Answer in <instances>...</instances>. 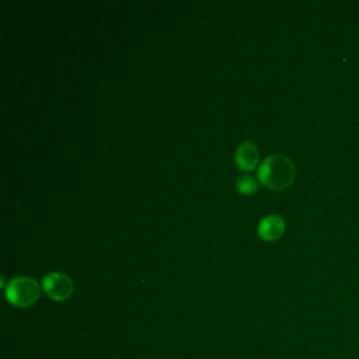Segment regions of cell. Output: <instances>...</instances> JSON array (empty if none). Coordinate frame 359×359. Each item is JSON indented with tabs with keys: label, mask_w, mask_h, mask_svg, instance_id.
Instances as JSON below:
<instances>
[{
	"label": "cell",
	"mask_w": 359,
	"mask_h": 359,
	"mask_svg": "<svg viewBox=\"0 0 359 359\" xmlns=\"http://www.w3.org/2000/svg\"><path fill=\"white\" fill-rule=\"evenodd\" d=\"M297 167L285 154H271L266 157L258 167L257 177L267 188L282 191L295 180Z\"/></svg>",
	"instance_id": "cell-1"
},
{
	"label": "cell",
	"mask_w": 359,
	"mask_h": 359,
	"mask_svg": "<svg viewBox=\"0 0 359 359\" xmlns=\"http://www.w3.org/2000/svg\"><path fill=\"white\" fill-rule=\"evenodd\" d=\"M5 295L10 305L25 309L38 302L41 288L36 279L30 277H17L9 282Z\"/></svg>",
	"instance_id": "cell-2"
},
{
	"label": "cell",
	"mask_w": 359,
	"mask_h": 359,
	"mask_svg": "<svg viewBox=\"0 0 359 359\" xmlns=\"http://www.w3.org/2000/svg\"><path fill=\"white\" fill-rule=\"evenodd\" d=\"M43 289L47 297L55 302H65L73 295V281L63 273H49L43 278Z\"/></svg>",
	"instance_id": "cell-3"
},
{
	"label": "cell",
	"mask_w": 359,
	"mask_h": 359,
	"mask_svg": "<svg viewBox=\"0 0 359 359\" xmlns=\"http://www.w3.org/2000/svg\"><path fill=\"white\" fill-rule=\"evenodd\" d=\"M257 232L263 240L275 242L285 232V220L278 215H268L259 220L257 226Z\"/></svg>",
	"instance_id": "cell-4"
},
{
	"label": "cell",
	"mask_w": 359,
	"mask_h": 359,
	"mask_svg": "<svg viewBox=\"0 0 359 359\" xmlns=\"http://www.w3.org/2000/svg\"><path fill=\"white\" fill-rule=\"evenodd\" d=\"M259 152L257 146L251 142H242L235 153V160L238 166L244 172H251L258 165Z\"/></svg>",
	"instance_id": "cell-5"
},
{
	"label": "cell",
	"mask_w": 359,
	"mask_h": 359,
	"mask_svg": "<svg viewBox=\"0 0 359 359\" xmlns=\"http://www.w3.org/2000/svg\"><path fill=\"white\" fill-rule=\"evenodd\" d=\"M257 180L251 176H242L236 183V189L243 195H251L257 191Z\"/></svg>",
	"instance_id": "cell-6"
}]
</instances>
